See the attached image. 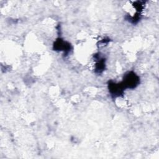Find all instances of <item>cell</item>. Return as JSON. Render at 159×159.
Masks as SVG:
<instances>
[{
    "label": "cell",
    "mask_w": 159,
    "mask_h": 159,
    "mask_svg": "<svg viewBox=\"0 0 159 159\" xmlns=\"http://www.w3.org/2000/svg\"><path fill=\"white\" fill-rule=\"evenodd\" d=\"M139 78L134 73H129L125 76V80H124L125 85H127L128 88H134L137 85L139 82Z\"/></svg>",
    "instance_id": "6da1fadb"
}]
</instances>
